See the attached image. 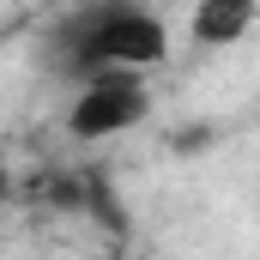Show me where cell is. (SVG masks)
<instances>
[{
	"instance_id": "1",
	"label": "cell",
	"mask_w": 260,
	"mask_h": 260,
	"mask_svg": "<svg viewBox=\"0 0 260 260\" xmlns=\"http://www.w3.org/2000/svg\"><path fill=\"white\" fill-rule=\"evenodd\" d=\"M170 55V24L145 6H121V0H103V6H79L55 24V61L67 73L97 79V73H145Z\"/></svg>"
},
{
	"instance_id": "3",
	"label": "cell",
	"mask_w": 260,
	"mask_h": 260,
	"mask_svg": "<svg viewBox=\"0 0 260 260\" xmlns=\"http://www.w3.org/2000/svg\"><path fill=\"white\" fill-rule=\"evenodd\" d=\"M248 24H254V6H242V0H212V6L194 12V43L224 49V43H236Z\"/></svg>"
},
{
	"instance_id": "2",
	"label": "cell",
	"mask_w": 260,
	"mask_h": 260,
	"mask_svg": "<svg viewBox=\"0 0 260 260\" xmlns=\"http://www.w3.org/2000/svg\"><path fill=\"white\" fill-rule=\"evenodd\" d=\"M145 115H151L145 73H97L67 103V133L73 139H115V133L139 127Z\"/></svg>"
}]
</instances>
